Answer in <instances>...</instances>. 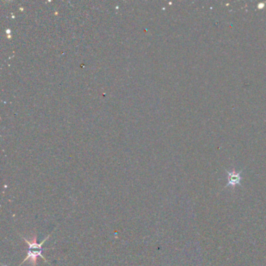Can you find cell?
I'll return each instance as SVG.
<instances>
[{
  "label": "cell",
  "instance_id": "1",
  "mask_svg": "<svg viewBox=\"0 0 266 266\" xmlns=\"http://www.w3.org/2000/svg\"><path fill=\"white\" fill-rule=\"evenodd\" d=\"M49 237H50V235H48V237H46L45 239L44 240L41 244H38V242H37V236L36 235L34 236L33 239L30 240L24 238V241L26 242L28 244V246H29V250H28V252H27V256L21 264L24 263L25 261H30V262L32 264L33 266H35L36 265V263H37V259H38V256H40L41 258H42L45 261H47L45 257L41 254V250H42V244L48 239Z\"/></svg>",
  "mask_w": 266,
  "mask_h": 266
},
{
  "label": "cell",
  "instance_id": "2",
  "mask_svg": "<svg viewBox=\"0 0 266 266\" xmlns=\"http://www.w3.org/2000/svg\"><path fill=\"white\" fill-rule=\"evenodd\" d=\"M239 173H237V172H233L232 173H229V180H230V182L233 183H235L238 182V180H240V176Z\"/></svg>",
  "mask_w": 266,
  "mask_h": 266
}]
</instances>
